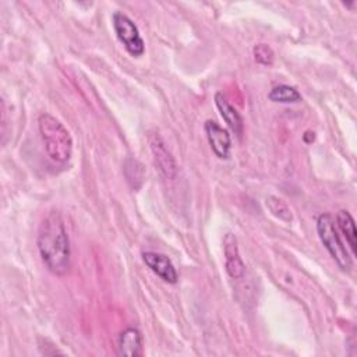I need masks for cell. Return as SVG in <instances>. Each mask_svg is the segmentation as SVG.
Here are the masks:
<instances>
[{"label": "cell", "instance_id": "cell-1", "mask_svg": "<svg viewBox=\"0 0 357 357\" xmlns=\"http://www.w3.org/2000/svg\"><path fill=\"white\" fill-rule=\"evenodd\" d=\"M36 245L39 255L53 275H66L70 269L71 250L64 220L57 211H50L39 225Z\"/></svg>", "mask_w": 357, "mask_h": 357}, {"label": "cell", "instance_id": "cell-2", "mask_svg": "<svg viewBox=\"0 0 357 357\" xmlns=\"http://www.w3.org/2000/svg\"><path fill=\"white\" fill-rule=\"evenodd\" d=\"M38 128L49 159L54 163H66L73 153V138L68 130L49 113L38 117Z\"/></svg>", "mask_w": 357, "mask_h": 357}, {"label": "cell", "instance_id": "cell-3", "mask_svg": "<svg viewBox=\"0 0 357 357\" xmlns=\"http://www.w3.org/2000/svg\"><path fill=\"white\" fill-rule=\"evenodd\" d=\"M317 233L319 236V240L322 241L324 247L328 250L333 261L337 264V266L343 272H349L353 266L351 257L342 243L335 219L331 213H321L317 219Z\"/></svg>", "mask_w": 357, "mask_h": 357}, {"label": "cell", "instance_id": "cell-4", "mask_svg": "<svg viewBox=\"0 0 357 357\" xmlns=\"http://www.w3.org/2000/svg\"><path fill=\"white\" fill-rule=\"evenodd\" d=\"M114 33L127 53L132 57H141L145 53V43L135 22L124 13L114 11L112 15Z\"/></svg>", "mask_w": 357, "mask_h": 357}, {"label": "cell", "instance_id": "cell-5", "mask_svg": "<svg viewBox=\"0 0 357 357\" xmlns=\"http://www.w3.org/2000/svg\"><path fill=\"white\" fill-rule=\"evenodd\" d=\"M148 141H149V148L153 155V160H155L158 170L160 172V174L165 178L173 180L177 173V166H176L174 158L170 153V151L167 149L165 141L160 138V135L158 132L149 134Z\"/></svg>", "mask_w": 357, "mask_h": 357}, {"label": "cell", "instance_id": "cell-6", "mask_svg": "<svg viewBox=\"0 0 357 357\" xmlns=\"http://www.w3.org/2000/svg\"><path fill=\"white\" fill-rule=\"evenodd\" d=\"M204 130L212 152L219 159H229L231 148V138L229 131L215 120H206L204 124Z\"/></svg>", "mask_w": 357, "mask_h": 357}, {"label": "cell", "instance_id": "cell-7", "mask_svg": "<svg viewBox=\"0 0 357 357\" xmlns=\"http://www.w3.org/2000/svg\"><path fill=\"white\" fill-rule=\"evenodd\" d=\"M142 259H144L145 265L155 275H158L162 280H165L166 283H170V284L177 283V280H178L177 271L167 255L155 252V251H145V252H142Z\"/></svg>", "mask_w": 357, "mask_h": 357}, {"label": "cell", "instance_id": "cell-8", "mask_svg": "<svg viewBox=\"0 0 357 357\" xmlns=\"http://www.w3.org/2000/svg\"><path fill=\"white\" fill-rule=\"evenodd\" d=\"M223 248H225V268L230 278L241 279L245 272V265L240 257L237 238L234 234L227 233L223 238Z\"/></svg>", "mask_w": 357, "mask_h": 357}, {"label": "cell", "instance_id": "cell-9", "mask_svg": "<svg viewBox=\"0 0 357 357\" xmlns=\"http://www.w3.org/2000/svg\"><path fill=\"white\" fill-rule=\"evenodd\" d=\"M117 354L126 357H137L142 354V335L137 328H127L119 335Z\"/></svg>", "mask_w": 357, "mask_h": 357}, {"label": "cell", "instance_id": "cell-10", "mask_svg": "<svg viewBox=\"0 0 357 357\" xmlns=\"http://www.w3.org/2000/svg\"><path fill=\"white\" fill-rule=\"evenodd\" d=\"M215 105L227 127L240 137L243 132V119L240 113L229 103V100L222 92L215 93Z\"/></svg>", "mask_w": 357, "mask_h": 357}, {"label": "cell", "instance_id": "cell-11", "mask_svg": "<svg viewBox=\"0 0 357 357\" xmlns=\"http://www.w3.org/2000/svg\"><path fill=\"white\" fill-rule=\"evenodd\" d=\"M336 225L340 229V231L343 233V236H344V238H346V241H347V244L351 250V254L356 255V245H357L356 237H357V234H356V225H354L353 216L347 211L342 209L336 213Z\"/></svg>", "mask_w": 357, "mask_h": 357}, {"label": "cell", "instance_id": "cell-12", "mask_svg": "<svg viewBox=\"0 0 357 357\" xmlns=\"http://www.w3.org/2000/svg\"><path fill=\"white\" fill-rule=\"evenodd\" d=\"M268 99L275 103H297L301 100V93L291 85L280 84L269 91Z\"/></svg>", "mask_w": 357, "mask_h": 357}, {"label": "cell", "instance_id": "cell-13", "mask_svg": "<svg viewBox=\"0 0 357 357\" xmlns=\"http://www.w3.org/2000/svg\"><path fill=\"white\" fill-rule=\"evenodd\" d=\"M265 205H266V208L269 209V212H271L275 218H278V219H280V220H283V222H291L293 215H291V212H290V208H289L287 204H286L284 201H282L280 198H278V197H275V195H269V197L265 199Z\"/></svg>", "mask_w": 357, "mask_h": 357}, {"label": "cell", "instance_id": "cell-14", "mask_svg": "<svg viewBox=\"0 0 357 357\" xmlns=\"http://www.w3.org/2000/svg\"><path fill=\"white\" fill-rule=\"evenodd\" d=\"M252 54H254L255 61L258 64H262V66H272L273 59H275V54H273L272 49L266 43L255 45L254 49H252Z\"/></svg>", "mask_w": 357, "mask_h": 357}]
</instances>
